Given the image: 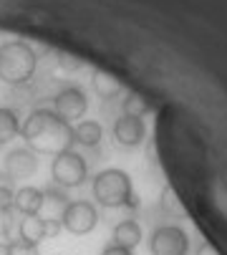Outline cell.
I'll use <instances>...</instances> for the list:
<instances>
[{"instance_id": "cell-1", "label": "cell", "mask_w": 227, "mask_h": 255, "mask_svg": "<svg viewBox=\"0 0 227 255\" xmlns=\"http://www.w3.org/2000/svg\"><path fill=\"white\" fill-rule=\"evenodd\" d=\"M20 134L28 144V149L35 154H61L73 147V127L66 124L53 109H35L25 124L20 127Z\"/></svg>"}, {"instance_id": "cell-2", "label": "cell", "mask_w": 227, "mask_h": 255, "mask_svg": "<svg viewBox=\"0 0 227 255\" xmlns=\"http://www.w3.org/2000/svg\"><path fill=\"white\" fill-rule=\"evenodd\" d=\"M94 200L101 207H136L139 205L131 177L116 167L104 169L94 177Z\"/></svg>"}, {"instance_id": "cell-3", "label": "cell", "mask_w": 227, "mask_h": 255, "mask_svg": "<svg viewBox=\"0 0 227 255\" xmlns=\"http://www.w3.org/2000/svg\"><path fill=\"white\" fill-rule=\"evenodd\" d=\"M38 66L35 51L23 41H8L0 46V81L10 86H23L33 79Z\"/></svg>"}, {"instance_id": "cell-4", "label": "cell", "mask_w": 227, "mask_h": 255, "mask_svg": "<svg viewBox=\"0 0 227 255\" xmlns=\"http://www.w3.org/2000/svg\"><path fill=\"white\" fill-rule=\"evenodd\" d=\"M89 177V164L86 159L73 152V149H66L61 154L53 157L51 162V179L53 185L61 187V190H68V187H81Z\"/></svg>"}, {"instance_id": "cell-5", "label": "cell", "mask_w": 227, "mask_h": 255, "mask_svg": "<svg viewBox=\"0 0 227 255\" xmlns=\"http://www.w3.org/2000/svg\"><path fill=\"white\" fill-rule=\"evenodd\" d=\"M61 225L71 235H89L99 225V210L89 200H71L61 215Z\"/></svg>"}, {"instance_id": "cell-6", "label": "cell", "mask_w": 227, "mask_h": 255, "mask_svg": "<svg viewBox=\"0 0 227 255\" xmlns=\"http://www.w3.org/2000/svg\"><path fill=\"white\" fill-rule=\"evenodd\" d=\"M189 238L179 225H162L149 238V253L151 255H187Z\"/></svg>"}, {"instance_id": "cell-7", "label": "cell", "mask_w": 227, "mask_h": 255, "mask_svg": "<svg viewBox=\"0 0 227 255\" xmlns=\"http://www.w3.org/2000/svg\"><path fill=\"white\" fill-rule=\"evenodd\" d=\"M86 106H89L86 94H84L79 86H68V89H63V91L53 99V112H56L66 124L81 119V117L86 114Z\"/></svg>"}, {"instance_id": "cell-8", "label": "cell", "mask_w": 227, "mask_h": 255, "mask_svg": "<svg viewBox=\"0 0 227 255\" xmlns=\"http://www.w3.org/2000/svg\"><path fill=\"white\" fill-rule=\"evenodd\" d=\"M38 169V159H35V152H30L28 147H15L13 152L5 154V174L18 182V179H28L33 177Z\"/></svg>"}, {"instance_id": "cell-9", "label": "cell", "mask_w": 227, "mask_h": 255, "mask_svg": "<svg viewBox=\"0 0 227 255\" xmlns=\"http://www.w3.org/2000/svg\"><path fill=\"white\" fill-rule=\"evenodd\" d=\"M111 131H114V139H116L121 147H126V149L139 147V144L144 141V136H146L144 122L139 117H129V114H124L121 119L114 122V129Z\"/></svg>"}, {"instance_id": "cell-10", "label": "cell", "mask_w": 227, "mask_h": 255, "mask_svg": "<svg viewBox=\"0 0 227 255\" xmlns=\"http://www.w3.org/2000/svg\"><path fill=\"white\" fill-rule=\"evenodd\" d=\"M43 238H48L46 217H41V215H23V220L18 223V240L38 245Z\"/></svg>"}, {"instance_id": "cell-11", "label": "cell", "mask_w": 227, "mask_h": 255, "mask_svg": "<svg viewBox=\"0 0 227 255\" xmlns=\"http://www.w3.org/2000/svg\"><path fill=\"white\" fill-rule=\"evenodd\" d=\"M68 195L61 190V187H56V185H51V187H46L43 190V207H41V217H46V220H61V215H63V210L68 207Z\"/></svg>"}, {"instance_id": "cell-12", "label": "cell", "mask_w": 227, "mask_h": 255, "mask_svg": "<svg viewBox=\"0 0 227 255\" xmlns=\"http://www.w3.org/2000/svg\"><path fill=\"white\" fill-rule=\"evenodd\" d=\"M43 207V190L38 187H20L15 190V200H13V210L20 215H41Z\"/></svg>"}, {"instance_id": "cell-13", "label": "cell", "mask_w": 227, "mask_h": 255, "mask_svg": "<svg viewBox=\"0 0 227 255\" xmlns=\"http://www.w3.org/2000/svg\"><path fill=\"white\" fill-rule=\"evenodd\" d=\"M94 91L101 96V99H114V96H119L121 94V81L114 76V74H109V71H104V68H96L94 71Z\"/></svg>"}, {"instance_id": "cell-14", "label": "cell", "mask_w": 227, "mask_h": 255, "mask_svg": "<svg viewBox=\"0 0 227 255\" xmlns=\"http://www.w3.org/2000/svg\"><path fill=\"white\" fill-rule=\"evenodd\" d=\"M111 238H114L111 243L134 250V248L141 243V228H139L134 220H121L116 228H114V235H111Z\"/></svg>"}, {"instance_id": "cell-15", "label": "cell", "mask_w": 227, "mask_h": 255, "mask_svg": "<svg viewBox=\"0 0 227 255\" xmlns=\"http://www.w3.org/2000/svg\"><path fill=\"white\" fill-rule=\"evenodd\" d=\"M101 136H104V129H101V124L99 122H91V119H86V122H79L73 127V141H79V144H84V147H99V141H101Z\"/></svg>"}, {"instance_id": "cell-16", "label": "cell", "mask_w": 227, "mask_h": 255, "mask_svg": "<svg viewBox=\"0 0 227 255\" xmlns=\"http://www.w3.org/2000/svg\"><path fill=\"white\" fill-rule=\"evenodd\" d=\"M18 131H20L18 114L13 112V109L0 106V147H3V144H8L10 139H15Z\"/></svg>"}, {"instance_id": "cell-17", "label": "cell", "mask_w": 227, "mask_h": 255, "mask_svg": "<svg viewBox=\"0 0 227 255\" xmlns=\"http://www.w3.org/2000/svg\"><path fill=\"white\" fill-rule=\"evenodd\" d=\"M149 112V101L141 96V94H136V91H131L126 99H124V114H129V117H144Z\"/></svg>"}, {"instance_id": "cell-18", "label": "cell", "mask_w": 227, "mask_h": 255, "mask_svg": "<svg viewBox=\"0 0 227 255\" xmlns=\"http://www.w3.org/2000/svg\"><path fill=\"white\" fill-rule=\"evenodd\" d=\"M13 200H15V182L0 172V210H13Z\"/></svg>"}, {"instance_id": "cell-19", "label": "cell", "mask_w": 227, "mask_h": 255, "mask_svg": "<svg viewBox=\"0 0 227 255\" xmlns=\"http://www.w3.org/2000/svg\"><path fill=\"white\" fill-rule=\"evenodd\" d=\"M13 210H0V240H8L10 233H13Z\"/></svg>"}, {"instance_id": "cell-20", "label": "cell", "mask_w": 227, "mask_h": 255, "mask_svg": "<svg viewBox=\"0 0 227 255\" xmlns=\"http://www.w3.org/2000/svg\"><path fill=\"white\" fill-rule=\"evenodd\" d=\"M10 255H41L38 253V245L23 243V240H13L10 243Z\"/></svg>"}, {"instance_id": "cell-21", "label": "cell", "mask_w": 227, "mask_h": 255, "mask_svg": "<svg viewBox=\"0 0 227 255\" xmlns=\"http://www.w3.org/2000/svg\"><path fill=\"white\" fill-rule=\"evenodd\" d=\"M162 207L164 210H169V212H182V205H179V200H177V195H174V190H164L162 192Z\"/></svg>"}, {"instance_id": "cell-22", "label": "cell", "mask_w": 227, "mask_h": 255, "mask_svg": "<svg viewBox=\"0 0 227 255\" xmlns=\"http://www.w3.org/2000/svg\"><path fill=\"white\" fill-rule=\"evenodd\" d=\"M101 255H134V250L121 248V245H116V243H109V245L101 250Z\"/></svg>"}, {"instance_id": "cell-23", "label": "cell", "mask_w": 227, "mask_h": 255, "mask_svg": "<svg viewBox=\"0 0 227 255\" xmlns=\"http://www.w3.org/2000/svg\"><path fill=\"white\" fill-rule=\"evenodd\" d=\"M195 255H222V253H220L212 243H200V248H197Z\"/></svg>"}, {"instance_id": "cell-24", "label": "cell", "mask_w": 227, "mask_h": 255, "mask_svg": "<svg viewBox=\"0 0 227 255\" xmlns=\"http://www.w3.org/2000/svg\"><path fill=\"white\" fill-rule=\"evenodd\" d=\"M58 61H61V66H63V68H68V71H76V68L81 66L79 61H73V58H71V56H66V53H61V58H58Z\"/></svg>"}, {"instance_id": "cell-25", "label": "cell", "mask_w": 227, "mask_h": 255, "mask_svg": "<svg viewBox=\"0 0 227 255\" xmlns=\"http://www.w3.org/2000/svg\"><path fill=\"white\" fill-rule=\"evenodd\" d=\"M0 255H10V243L0 240Z\"/></svg>"}]
</instances>
